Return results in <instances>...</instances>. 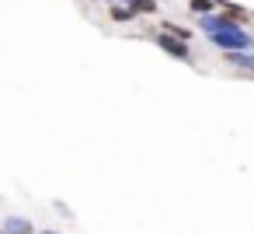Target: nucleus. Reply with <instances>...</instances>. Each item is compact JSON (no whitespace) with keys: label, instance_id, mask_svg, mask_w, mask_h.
I'll list each match as a JSON object with an SVG mask.
<instances>
[{"label":"nucleus","instance_id":"nucleus-4","mask_svg":"<svg viewBox=\"0 0 254 234\" xmlns=\"http://www.w3.org/2000/svg\"><path fill=\"white\" fill-rule=\"evenodd\" d=\"M233 63H237V67H247V70H254V60H244V56H233Z\"/></svg>","mask_w":254,"mask_h":234},{"label":"nucleus","instance_id":"nucleus-1","mask_svg":"<svg viewBox=\"0 0 254 234\" xmlns=\"http://www.w3.org/2000/svg\"><path fill=\"white\" fill-rule=\"evenodd\" d=\"M202 28L212 35V42H216V46H226V49H240V46H247V42H251L237 25H230V21H223V18H205V21H202Z\"/></svg>","mask_w":254,"mask_h":234},{"label":"nucleus","instance_id":"nucleus-5","mask_svg":"<svg viewBox=\"0 0 254 234\" xmlns=\"http://www.w3.org/2000/svg\"><path fill=\"white\" fill-rule=\"evenodd\" d=\"M132 4H136L139 11H150V7H153V0H132Z\"/></svg>","mask_w":254,"mask_h":234},{"label":"nucleus","instance_id":"nucleus-2","mask_svg":"<svg viewBox=\"0 0 254 234\" xmlns=\"http://www.w3.org/2000/svg\"><path fill=\"white\" fill-rule=\"evenodd\" d=\"M160 46H164V49H171L174 56H185V53H188V49H185L178 39H171V35H164V39H160Z\"/></svg>","mask_w":254,"mask_h":234},{"label":"nucleus","instance_id":"nucleus-3","mask_svg":"<svg viewBox=\"0 0 254 234\" xmlns=\"http://www.w3.org/2000/svg\"><path fill=\"white\" fill-rule=\"evenodd\" d=\"M7 234H28V224H21V220H7Z\"/></svg>","mask_w":254,"mask_h":234}]
</instances>
